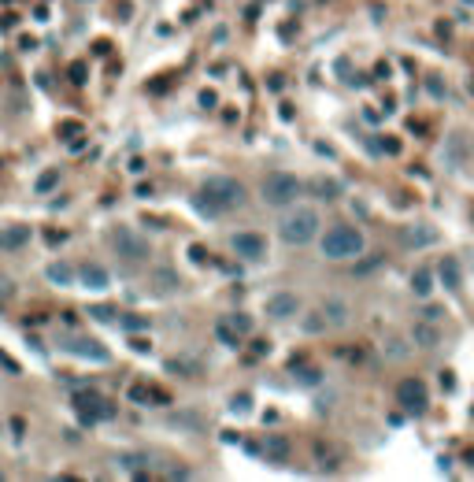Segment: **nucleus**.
<instances>
[{
  "label": "nucleus",
  "instance_id": "obj_1",
  "mask_svg": "<svg viewBox=\"0 0 474 482\" xmlns=\"http://www.w3.org/2000/svg\"><path fill=\"white\" fill-rule=\"evenodd\" d=\"M241 204H245V186L237 178H226V175L204 178L201 201H196L201 212H230V208H241Z\"/></svg>",
  "mask_w": 474,
  "mask_h": 482
},
{
  "label": "nucleus",
  "instance_id": "obj_2",
  "mask_svg": "<svg viewBox=\"0 0 474 482\" xmlns=\"http://www.w3.org/2000/svg\"><path fill=\"white\" fill-rule=\"evenodd\" d=\"M319 227H323L319 212L308 208V204H297V208H289V212L282 215L278 234H282L285 245H308V241L319 238Z\"/></svg>",
  "mask_w": 474,
  "mask_h": 482
},
{
  "label": "nucleus",
  "instance_id": "obj_3",
  "mask_svg": "<svg viewBox=\"0 0 474 482\" xmlns=\"http://www.w3.org/2000/svg\"><path fill=\"white\" fill-rule=\"evenodd\" d=\"M363 234L356 227H330L323 238V256L326 260H356L363 256Z\"/></svg>",
  "mask_w": 474,
  "mask_h": 482
},
{
  "label": "nucleus",
  "instance_id": "obj_4",
  "mask_svg": "<svg viewBox=\"0 0 474 482\" xmlns=\"http://www.w3.org/2000/svg\"><path fill=\"white\" fill-rule=\"evenodd\" d=\"M300 189H304V182L293 178V175H285V171L267 175V178H263V186H259L263 201H267L271 208H289V204H297Z\"/></svg>",
  "mask_w": 474,
  "mask_h": 482
},
{
  "label": "nucleus",
  "instance_id": "obj_5",
  "mask_svg": "<svg viewBox=\"0 0 474 482\" xmlns=\"http://www.w3.org/2000/svg\"><path fill=\"white\" fill-rule=\"evenodd\" d=\"M111 249L123 256V260H130V264H141V260L152 256L149 241H144L134 227H115V230H111Z\"/></svg>",
  "mask_w": 474,
  "mask_h": 482
},
{
  "label": "nucleus",
  "instance_id": "obj_6",
  "mask_svg": "<svg viewBox=\"0 0 474 482\" xmlns=\"http://www.w3.org/2000/svg\"><path fill=\"white\" fill-rule=\"evenodd\" d=\"M74 408H78V415H82V423H97V420H111L115 415V408L100 394H93V389H78Z\"/></svg>",
  "mask_w": 474,
  "mask_h": 482
},
{
  "label": "nucleus",
  "instance_id": "obj_7",
  "mask_svg": "<svg viewBox=\"0 0 474 482\" xmlns=\"http://www.w3.org/2000/svg\"><path fill=\"white\" fill-rule=\"evenodd\" d=\"M397 401L404 405V412H415V415H423L430 408V394H426V386L419 379H404L397 386Z\"/></svg>",
  "mask_w": 474,
  "mask_h": 482
},
{
  "label": "nucleus",
  "instance_id": "obj_8",
  "mask_svg": "<svg viewBox=\"0 0 474 482\" xmlns=\"http://www.w3.org/2000/svg\"><path fill=\"white\" fill-rule=\"evenodd\" d=\"M230 249L241 260H263V256H267V241H263L259 234L245 230V234H233V238H230Z\"/></svg>",
  "mask_w": 474,
  "mask_h": 482
},
{
  "label": "nucleus",
  "instance_id": "obj_9",
  "mask_svg": "<svg viewBox=\"0 0 474 482\" xmlns=\"http://www.w3.org/2000/svg\"><path fill=\"white\" fill-rule=\"evenodd\" d=\"M400 241L407 249H426V245H438V230L430 223H412V227L400 230Z\"/></svg>",
  "mask_w": 474,
  "mask_h": 482
},
{
  "label": "nucleus",
  "instance_id": "obj_10",
  "mask_svg": "<svg viewBox=\"0 0 474 482\" xmlns=\"http://www.w3.org/2000/svg\"><path fill=\"white\" fill-rule=\"evenodd\" d=\"M300 312V301H297V293H271L267 297V316L271 319H293Z\"/></svg>",
  "mask_w": 474,
  "mask_h": 482
},
{
  "label": "nucleus",
  "instance_id": "obj_11",
  "mask_svg": "<svg viewBox=\"0 0 474 482\" xmlns=\"http://www.w3.org/2000/svg\"><path fill=\"white\" fill-rule=\"evenodd\" d=\"M63 349L74 356H86V360H97V363H108V349L93 337H71V342H63Z\"/></svg>",
  "mask_w": 474,
  "mask_h": 482
},
{
  "label": "nucleus",
  "instance_id": "obj_12",
  "mask_svg": "<svg viewBox=\"0 0 474 482\" xmlns=\"http://www.w3.org/2000/svg\"><path fill=\"white\" fill-rule=\"evenodd\" d=\"M412 345H419V349H438V345H441V330H438V323H433V319L415 323V327H412Z\"/></svg>",
  "mask_w": 474,
  "mask_h": 482
},
{
  "label": "nucleus",
  "instance_id": "obj_13",
  "mask_svg": "<svg viewBox=\"0 0 474 482\" xmlns=\"http://www.w3.org/2000/svg\"><path fill=\"white\" fill-rule=\"evenodd\" d=\"M78 279H82L86 290H108V286H111V275L100 264H82V267H78Z\"/></svg>",
  "mask_w": 474,
  "mask_h": 482
},
{
  "label": "nucleus",
  "instance_id": "obj_14",
  "mask_svg": "<svg viewBox=\"0 0 474 482\" xmlns=\"http://www.w3.org/2000/svg\"><path fill=\"white\" fill-rule=\"evenodd\" d=\"M438 279L445 282V290H463V271H459V260L456 256H445L441 267H438Z\"/></svg>",
  "mask_w": 474,
  "mask_h": 482
},
{
  "label": "nucleus",
  "instance_id": "obj_15",
  "mask_svg": "<svg viewBox=\"0 0 474 482\" xmlns=\"http://www.w3.org/2000/svg\"><path fill=\"white\" fill-rule=\"evenodd\" d=\"M263 457H267V464H285L289 460V438L267 434V441H263Z\"/></svg>",
  "mask_w": 474,
  "mask_h": 482
},
{
  "label": "nucleus",
  "instance_id": "obj_16",
  "mask_svg": "<svg viewBox=\"0 0 474 482\" xmlns=\"http://www.w3.org/2000/svg\"><path fill=\"white\" fill-rule=\"evenodd\" d=\"M26 241H30V227H4V230H0V249H22V245Z\"/></svg>",
  "mask_w": 474,
  "mask_h": 482
},
{
  "label": "nucleus",
  "instance_id": "obj_17",
  "mask_svg": "<svg viewBox=\"0 0 474 482\" xmlns=\"http://www.w3.org/2000/svg\"><path fill=\"white\" fill-rule=\"evenodd\" d=\"M319 312L326 316L330 327H345V323H348V304H345V301H326Z\"/></svg>",
  "mask_w": 474,
  "mask_h": 482
},
{
  "label": "nucleus",
  "instance_id": "obj_18",
  "mask_svg": "<svg viewBox=\"0 0 474 482\" xmlns=\"http://www.w3.org/2000/svg\"><path fill=\"white\" fill-rule=\"evenodd\" d=\"M215 337H219L226 349H241V330H237L230 319H219V323H215Z\"/></svg>",
  "mask_w": 474,
  "mask_h": 482
},
{
  "label": "nucleus",
  "instance_id": "obj_19",
  "mask_svg": "<svg viewBox=\"0 0 474 482\" xmlns=\"http://www.w3.org/2000/svg\"><path fill=\"white\" fill-rule=\"evenodd\" d=\"M45 275H48V282H56V286H71L74 282V267L63 264V260H56V264L45 267Z\"/></svg>",
  "mask_w": 474,
  "mask_h": 482
},
{
  "label": "nucleus",
  "instance_id": "obj_20",
  "mask_svg": "<svg viewBox=\"0 0 474 482\" xmlns=\"http://www.w3.org/2000/svg\"><path fill=\"white\" fill-rule=\"evenodd\" d=\"M311 189H315V193H319V197H323V201H334V197H337V193H341V186H337V182H334V178H315V182H311Z\"/></svg>",
  "mask_w": 474,
  "mask_h": 482
},
{
  "label": "nucleus",
  "instance_id": "obj_21",
  "mask_svg": "<svg viewBox=\"0 0 474 482\" xmlns=\"http://www.w3.org/2000/svg\"><path fill=\"white\" fill-rule=\"evenodd\" d=\"M412 290H415L419 297H430V290H433V279H430V271H423V267L415 271V275H412Z\"/></svg>",
  "mask_w": 474,
  "mask_h": 482
},
{
  "label": "nucleus",
  "instance_id": "obj_22",
  "mask_svg": "<svg viewBox=\"0 0 474 482\" xmlns=\"http://www.w3.org/2000/svg\"><path fill=\"white\" fill-rule=\"evenodd\" d=\"M156 286H160V290L163 293H170V290H178V275H175V271H156Z\"/></svg>",
  "mask_w": 474,
  "mask_h": 482
},
{
  "label": "nucleus",
  "instance_id": "obj_23",
  "mask_svg": "<svg viewBox=\"0 0 474 482\" xmlns=\"http://www.w3.org/2000/svg\"><path fill=\"white\" fill-rule=\"evenodd\" d=\"M118 323H123L130 334H134V330H149V319H144V316H123Z\"/></svg>",
  "mask_w": 474,
  "mask_h": 482
},
{
  "label": "nucleus",
  "instance_id": "obj_24",
  "mask_svg": "<svg viewBox=\"0 0 474 482\" xmlns=\"http://www.w3.org/2000/svg\"><path fill=\"white\" fill-rule=\"evenodd\" d=\"M323 327H326V316H323V312H311V316L304 319V330H308V334H319Z\"/></svg>",
  "mask_w": 474,
  "mask_h": 482
},
{
  "label": "nucleus",
  "instance_id": "obj_25",
  "mask_svg": "<svg viewBox=\"0 0 474 482\" xmlns=\"http://www.w3.org/2000/svg\"><path fill=\"white\" fill-rule=\"evenodd\" d=\"M89 316L100 319V323H111V319H115V308H108V304H97V308H89Z\"/></svg>",
  "mask_w": 474,
  "mask_h": 482
},
{
  "label": "nucleus",
  "instance_id": "obj_26",
  "mask_svg": "<svg viewBox=\"0 0 474 482\" xmlns=\"http://www.w3.org/2000/svg\"><path fill=\"white\" fill-rule=\"evenodd\" d=\"M149 397H156L149 386H130V401H149Z\"/></svg>",
  "mask_w": 474,
  "mask_h": 482
},
{
  "label": "nucleus",
  "instance_id": "obj_27",
  "mask_svg": "<svg viewBox=\"0 0 474 482\" xmlns=\"http://www.w3.org/2000/svg\"><path fill=\"white\" fill-rule=\"evenodd\" d=\"M381 260H386V256H367L363 264H356V271H360V275H367V271H374V267L381 264Z\"/></svg>",
  "mask_w": 474,
  "mask_h": 482
},
{
  "label": "nucleus",
  "instance_id": "obj_28",
  "mask_svg": "<svg viewBox=\"0 0 474 482\" xmlns=\"http://www.w3.org/2000/svg\"><path fill=\"white\" fill-rule=\"evenodd\" d=\"M56 178H60L56 171H48V175H41V178H37V189H41V193H48L52 186H56Z\"/></svg>",
  "mask_w": 474,
  "mask_h": 482
},
{
  "label": "nucleus",
  "instance_id": "obj_29",
  "mask_svg": "<svg viewBox=\"0 0 474 482\" xmlns=\"http://www.w3.org/2000/svg\"><path fill=\"white\" fill-rule=\"evenodd\" d=\"M230 323H233V327L241 330V334H248V330H252V319H248V316H230Z\"/></svg>",
  "mask_w": 474,
  "mask_h": 482
},
{
  "label": "nucleus",
  "instance_id": "obj_30",
  "mask_svg": "<svg viewBox=\"0 0 474 482\" xmlns=\"http://www.w3.org/2000/svg\"><path fill=\"white\" fill-rule=\"evenodd\" d=\"M248 405H252V397H248V394H241V397H233V401H230V408H233V412H248Z\"/></svg>",
  "mask_w": 474,
  "mask_h": 482
},
{
  "label": "nucleus",
  "instance_id": "obj_31",
  "mask_svg": "<svg viewBox=\"0 0 474 482\" xmlns=\"http://www.w3.org/2000/svg\"><path fill=\"white\" fill-rule=\"evenodd\" d=\"M386 353H389V356H404V342H397V337H389V342H386Z\"/></svg>",
  "mask_w": 474,
  "mask_h": 482
},
{
  "label": "nucleus",
  "instance_id": "obj_32",
  "mask_svg": "<svg viewBox=\"0 0 474 482\" xmlns=\"http://www.w3.org/2000/svg\"><path fill=\"white\" fill-rule=\"evenodd\" d=\"M71 82H78V86L86 82V63H74V67H71Z\"/></svg>",
  "mask_w": 474,
  "mask_h": 482
},
{
  "label": "nucleus",
  "instance_id": "obj_33",
  "mask_svg": "<svg viewBox=\"0 0 474 482\" xmlns=\"http://www.w3.org/2000/svg\"><path fill=\"white\" fill-rule=\"evenodd\" d=\"M300 382H304V386H315V382H319V371H315V368L300 371Z\"/></svg>",
  "mask_w": 474,
  "mask_h": 482
},
{
  "label": "nucleus",
  "instance_id": "obj_34",
  "mask_svg": "<svg viewBox=\"0 0 474 482\" xmlns=\"http://www.w3.org/2000/svg\"><path fill=\"white\" fill-rule=\"evenodd\" d=\"M189 256L196 260V264H204V260H208V253H204V245H193V249H189Z\"/></svg>",
  "mask_w": 474,
  "mask_h": 482
},
{
  "label": "nucleus",
  "instance_id": "obj_35",
  "mask_svg": "<svg viewBox=\"0 0 474 482\" xmlns=\"http://www.w3.org/2000/svg\"><path fill=\"white\" fill-rule=\"evenodd\" d=\"M441 316H445V312H441V308H433V304H430V308L423 312V319H433V323H438Z\"/></svg>",
  "mask_w": 474,
  "mask_h": 482
},
{
  "label": "nucleus",
  "instance_id": "obj_36",
  "mask_svg": "<svg viewBox=\"0 0 474 482\" xmlns=\"http://www.w3.org/2000/svg\"><path fill=\"white\" fill-rule=\"evenodd\" d=\"M130 345H134L137 353H149V342H144V337H134V342H130Z\"/></svg>",
  "mask_w": 474,
  "mask_h": 482
},
{
  "label": "nucleus",
  "instance_id": "obj_37",
  "mask_svg": "<svg viewBox=\"0 0 474 482\" xmlns=\"http://www.w3.org/2000/svg\"><path fill=\"white\" fill-rule=\"evenodd\" d=\"M0 434H4V423H0Z\"/></svg>",
  "mask_w": 474,
  "mask_h": 482
}]
</instances>
